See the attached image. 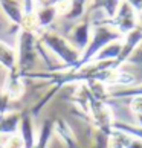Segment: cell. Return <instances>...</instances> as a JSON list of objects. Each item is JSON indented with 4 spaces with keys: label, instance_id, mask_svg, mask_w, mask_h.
Masks as SVG:
<instances>
[{
    "label": "cell",
    "instance_id": "obj_1",
    "mask_svg": "<svg viewBox=\"0 0 142 148\" xmlns=\"http://www.w3.org/2000/svg\"><path fill=\"white\" fill-rule=\"evenodd\" d=\"M38 40H40V45L47 47L63 63V66L66 69L73 70L76 67V64H78L81 58V52L66 37L58 34L57 31H52L47 28V29L38 31Z\"/></svg>",
    "mask_w": 142,
    "mask_h": 148
},
{
    "label": "cell",
    "instance_id": "obj_2",
    "mask_svg": "<svg viewBox=\"0 0 142 148\" xmlns=\"http://www.w3.org/2000/svg\"><path fill=\"white\" fill-rule=\"evenodd\" d=\"M122 37L124 35L118 29H115L110 25L95 23V26L92 28L89 45H87V47L83 51V53H81V58H80V61H78V64H76V67L73 70H78V69L83 67V66L92 63V60H93L102 49L107 47L108 45H112V43H115V41L121 40Z\"/></svg>",
    "mask_w": 142,
    "mask_h": 148
},
{
    "label": "cell",
    "instance_id": "obj_3",
    "mask_svg": "<svg viewBox=\"0 0 142 148\" xmlns=\"http://www.w3.org/2000/svg\"><path fill=\"white\" fill-rule=\"evenodd\" d=\"M38 49H40L38 32L19 29V49L15 51H17V72L20 75L25 76L34 66L38 57Z\"/></svg>",
    "mask_w": 142,
    "mask_h": 148
},
{
    "label": "cell",
    "instance_id": "obj_4",
    "mask_svg": "<svg viewBox=\"0 0 142 148\" xmlns=\"http://www.w3.org/2000/svg\"><path fill=\"white\" fill-rule=\"evenodd\" d=\"M96 23H107L113 26L115 29H118L122 35H125L138 28V15H136V11L124 0V2L119 3L116 14L112 18L101 20V21H96Z\"/></svg>",
    "mask_w": 142,
    "mask_h": 148
},
{
    "label": "cell",
    "instance_id": "obj_5",
    "mask_svg": "<svg viewBox=\"0 0 142 148\" xmlns=\"http://www.w3.org/2000/svg\"><path fill=\"white\" fill-rule=\"evenodd\" d=\"M25 76L20 75L17 72V69L14 70V72H8V76L6 79H5V83L2 86V90L6 93L9 96L11 101H19L21 96L25 95Z\"/></svg>",
    "mask_w": 142,
    "mask_h": 148
},
{
    "label": "cell",
    "instance_id": "obj_6",
    "mask_svg": "<svg viewBox=\"0 0 142 148\" xmlns=\"http://www.w3.org/2000/svg\"><path fill=\"white\" fill-rule=\"evenodd\" d=\"M90 34H92V23H90L89 18H86L83 21H80V23L72 29L70 38H67V40L83 53V51L87 47V45H89Z\"/></svg>",
    "mask_w": 142,
    "mask_h": 148
},
{
    "label": "cell",
    "instance_id": "obj_7",
    "mask_svg": "<svg viewBox=\"0 0 142 148\" xmlns=\"http://www.w3.org/2000/svg\"><path fill=\"white\" fill-rule=\"evenodd\" d=\"M34 116L31 114V112H25L21 113V121H20V128H19V134L23 139L25 148H32L37 139V130H35V122H34Z\"/></svg>",
    "mask_w": 142,
    "mask_h": 148
},
{
    "label": "cell",
    "instance_id": "obj_8",
    "mask_svg": "<svg viewBox=\"0 0 142 148\" xmlns=\"http://www.w3.org/2000/svg\"><path fill=\"white\" fill-rule=\"evenodd\" d=\"M52 130H54V134H57L67 148H80L73 130L70 128V125L64 119H61V118L54 119L52 121Z\"/></svg>",
    "mask_w": 142,
    "mask_h": 148
},
{
    "label": "cell",
    "instance_id": "obj_9",
    "mask_svg": "<svg viewBox=\"0 0 142 148\" xmlns=\"http://www.w3.org/2000/svg\"><path fill=\"white\" fill-rule=\"evenodd\" d=\"M0 8L8 20L19 29L23 20V5L20 3V0H0Z\"/></svg>",
    "mask_w": 142,
    "mask_h": 148
},
{
    "label": "cell",
    "instance_id": "obj_10",
    "mask_svg": "<svg viewBox=\"0 0 142 148\" xmlns=\"http://www.w3.org/2000/svg\"><path fill=\"white\" fill-rule=\"evenodd\" d=\"M0 69L14 72L17 69V51L8 43L0 40Z\"/></svg>",
    "mask_w": 142,
    "mask_h": 148
},
{
    "label": "cell",
    "instance_id": "obj_11",
    "mask_svg": "<svg viewBox=\"0 0 142 148\" xmlns=\"http://www.w3.org/2000/svg\"><path fill=\"white\" fill-rule=\"evenodd\" d=\"M20 121H21V113L15 112V110L9 112L6 114H2L0 116V136L19 133Z\"/></svg>",
    "mask_w": 142,
    "mask_h": 148
},
{
    "label": "cell",
    "instance_id": "obj_12",
    "mask_svg": "<svg viewBox=\"0 0 142 148\" xmlns=\"http://www.w3.org/2000/svg\"><path fill=\"white\" fill-rule=\"evenodd\" d=\"M57 17H58V8L57 6H37L35 21H37L38 31L47 29Z\"/></svg>",
    "mask_w": 142,
    "mask_h": 148
},
{
    "label": "cell",
    "instance_id": "obj_13",
    "mask_svg": "<svg viewBox=\"0 0 142 148\" xmlns=\"http://www.w3.org/2000/svg\"><path fill=\"white\" fill-rule=\"evenodd\" d=\"M64 3H67V5L64 9L60 11V15L64 17L66 20H76L86 14L89 0H67Z\"/></svg>",
    "mask_w": 142,
    "mask_h": 148
},
{
    "label": "cell",
    "instance_id": "obj_14",
    "mask_svg": "<svg viewBox=\"0 0 142 148\" xmlns=\"http://www.w3.org/2000/svg\"><path fill=\"white\" fill-rule=\"evenodd\" d=\"M54 136V130H52V121L46 119L41 124V127L37 131V139L32 148H47L51 144V139Z\"/></svg>",
    "mask_w": 142,
    "mask_h": 148
},
{
    "label": "cell",
    "instance_id": "obj_15",
    "mask_svg": "<svg viewBox=\"0 0 142 148\" xmlns=\"http://www.w3.org/2000/svg\"><path fill=\"white\" fill-rule=\"evenodd\" d=\"M121 0H92V9H102L108 18H112L119 8Z\"/></svg>",
    "mask_w": 142,
    "mask_h": 148
},
{
    "label": "cell",
    "instance_id": "obj_16",
    "mask_svg": "<svg viewBox=\"0 0 142 148\" xmlns=\"http://www.w3.org/2000/svg\"><path fill=\"white\" fill-rule=\"evenodd\" d=\"M0 148H25L23 139L19 133L0 136Z\"/></svg>",
    "mask_w": 142,
    "mask_h": 148
},
{
    "label": "cell",
    "instance_id": "obj_17",
    "mask_svg": "<svg viewBox=\"0 0 142 148\" xmlns=\"http://www.w3.org/2000/svg\"><path fill=\"white\" fill-rule=\"evenodd\" d=\"M130 108H132V112L136 114L139 127L142 128V96H133L132 102H130Z\"/></svg>",
    "mask_w": 142,
    "mask_h": 148
},
{
    "label": "cell",
    "instance_id": "obj_18",
    "mask_svg": "<svg viewBox=\"0 0 142 148\" xmlns=\"http://www.w3.org/2000/svg\"><path fill=\"white\" fill-rule=\"evenodd\" d=\"M11 102H12V101L9 99V96L2 89H0V116H2V114H6L9 112H12V110H11Z\"/></svg>",
    "mask_w": 142,
    "mask_h": 148
},
{
    "label": "cell",
    "instance_id": "obj_19",
    "mask_svg": "<svg viewBox=\"0 0 142 148\" xmlns=\"http://www.w3.org/2000/svg\"><path fill=\"white\" fill-rule=\"evenodd\" d=\"M127 61L134 64V66H142V41L139 43V46L134 49V52L132 53V57H130Z\"/></svg>",
    "mask_w": 142,
    "mask_h": 148
},
{
    "label": "cell",
    "instance_id": "obj_20",
    "mask_svg": "<svg viewBox=\"0 0 142 148\" xmlns=\"http://www.w3.org/2000/svg\"><path fill=\"white\" fill-rule=\"evenodd\" d=\"M64 2H67V0H43L38 6H60Z\"/></svg>",
    "mask_w": 142,
    "mask_h": 148
},
{
    "label": "cell",
    "instance_id": "obj_21",
    "mask_svg": "<svg viewBox=\"0 0 142 148\" xmlns=\"http://www.w3.org/2000/svg\"><path fill=\"white\" fill-rule=\"evenodd\" d=\"M125 2L136 11V14L142 12V0H125Z\"/></svg>",
    "mask_w": 142,
    "mask_h": 148
},
{
    "label": "cell",
    "instance_id": "obj_22",
    "mask_svg": "<svg viewBox=\"0 0 142 148\" xmlns=\"http://www.w3.org/2000/svg\"><path fill=\"white\" fill-rule=\"evenodd\" d=\"M141 28H142V15H141Z\"/></svg>",
    "mask_w": 142,
    "mask_h": 148
},
{
    "label": "cell",
    "instance_id": "obj_23",
    "mask_svg": "<svg viewBox=\"0 0 142 148\" xmlns=\"http://www.w3.org/2000/svg\"><path fill=\"white\" fill-rule=\"evenodd\" d=\"M0 28H2V23H0Z\"/></svg>",
    "mask_w": 142,
    "mask_h": 148
}]
</instances>
